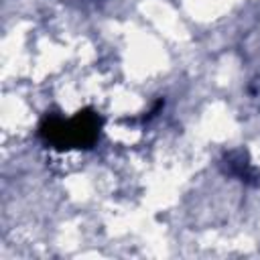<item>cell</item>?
Wrapping results in <instances>:
<instances>
[{"label": "cell", "mask_w": 260, "mask_h": 260, "mask_svg": "<svg viewBox=\"0 0 260 260\" xmlns=\"http://www.w3.org/2000/svg\"><path fill=\"white\" fill-rule=\"evenodd\" d=\"M102 130V118L85 108L77 112L73 118L63 120L59 116H47L39 126V136L43 142L55 150L69 148H91Z\"/></svg>", "instance_id": "cell-1"}, {"label": "cell", "mask_w": 260, "mask_h": 260, "mask_svg": "<svg viewBox=\"0 0 260 260\" xmlns=\"http://www.w3.org/2000/svg\"><path fill=\"white\" fill-rule=\"evenodd\" d=\"M221 167H223V173L230 175V177H238L240 181L252 183V185L258 183V171L250 165V158H248L246 150H230L223 156Z\"/></svg>", "instance_id": "cell-2"}]
</instances>
